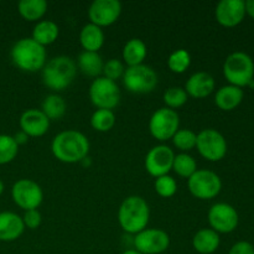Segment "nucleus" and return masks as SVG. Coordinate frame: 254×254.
<instances>
[{
  "label": "nucleus",
  "instance_id": "nucleus-1",
  "mask_svg": "<svg viewBox=\"0 0 254 254\" xmlns=\"http://www.w3.org/2000/svg\"><path fill=\"white\" fill-rule=\"evenodd\" d=\"M51 151L55 158L64 164L81 163L89 153V141L78 130H64L57 134L51 143Z\"/></svg>",
  "mask_w": 254,
  "mask_h": 254
},
{
  "label": "nucleus",
  "instance_id": "nucleus-2",
  "mask_svg": "<svg viewBox=\"0 0 254 254\" xmlns=\"http://www.w3.org/2000/svg\"><path fill=\"white\" fill-rule=\"evenodd\" d=\"M150 218L148 202L140 196H129L121 203L118 210V222L123 231L131 235L145 230Z\"/></svg>",
  "mask_w": 254,
  "mask_h": 254
},
{
  "label": "nucleus",
  "instance_id": "nucleus-3",
  "mask_svg": "<svg viewBox=\"0 0 254 254\" xmlns=\"http://www.w3.org/2000/svg\"><path fill=\"white\" fill-rule=\"evenodd\" d=\"M77 74V64L71 57L56 56L42 68V82L49 89L60 92L71 86Z\"/></svg>",
  "mask_w": 254,
  "mask_h": 254
},
{
  "label": "nucleus",
  "instance_id": "nucleus-4",
  "mask_svg": "<svg viewBox=\"0 0 254 254\" xmlns=\"http://www.w3.org/2000/svg\"><path fill=\"white\" fill-rule=\"evenodd\" d=\"M11 61L25 72H37L46 64V50L31 37H24L14 44L10 51Z\"/></svg>",
  "mask_w": 254,
  "mask_h": 254
},
{
  "label": "nucleus",
  "instance_id": "nucleus-5",
  "mask_svg": "<svg viewBox=\"0 0 254 254\" xmlns=\"http://www.w3.org/2000/svg\"><path fill=\"white\" fill-rule=\"evenodd\" d=\"M223 76L236 87L250 86L254 78V62L246 52H233L223 64Z\"/></svg>",
  "mask_w": 254,
  "mask_h": 254
},
{
  "label": "nucleus",
  "instance_id": "nucleus-6",
  "mask_svg": "<svg viewBox=\"0 0 254 254\" xmlns=\"http://www.w3.org/2000/svg\"><path fill=\"white\" fill-rule=\"evenodd\" d=\"M123 83L131 93H150L158 86V74L153 67L141 64L126 69L123 74Z\"/></svg>",
  "mask_w": 254,
  "mask_h": 254
},
{
  "label": "nucleus",
  "instance_id": "nucleus-7",
  "mask_svg": "<svg viewBox=\"0 0 254 254\" xmlns=\"http://www.w3.org/2000/svg\"><path fill=\"white\" fill-rule=\"evenodd\" d=\"M188 188L193 197L198 200H212L222 190V181L213 171L197 169L196 173L188 179Z\"/></svg>",
  "mask_w": 254,
  "mask_h": 254
},
{
  "label": "nucleus",
  "instance_id": "nucleus-8",
  "mask_svg": "<svg viewBox=\"0 0 254 254\" xmlns=\"http://www.w3.org/2000/svg\"><path fill=\"white\" fill-rule=\"evenodd\" d=\"M89 98L93 106L98 109L112 111L121 102V89L116 82L99 76L89 87Z\"/></svg>",
  "mask_w": 254,
  "mask_h": 254
},
{
  "label": "nucleus",
  "instance_id": "nucleus-9",
  "mask_svg": "<svg viewBox=\"0 0 254 254\" xmlns=\"http://www.w3.org/2000/svg\"><path fill=\"white\" fill-rule=\"evenodd\" d=\"M196 148L203 159L216 163L222 160L227 154V141L216 129H203L197 134Z\"/></svg>",
  "mask_w": 254,
  "mask_h": 254
},
{
  "label": "nucleus",
  "instance_id": "nucleus-10",
  "mask_svg": "<svg viewBox=\"0 0 254 254\" xmlns=\"http://www.w3.org/2000/svg\"><path fill=\"white\" fill-rule=\"evenodd\" d=\"M180 126V117L176 111L170 108L158 109L153 113L149 121V130L153 138L159 141L170 140Z\"/></svg>",
  "mask_w": 254,
  "mask_h": 254
},
{
  "label": "nucleus",
  "instance_id": "nucleus-11",
  "mask_svg": "<svg viewBox=\"0 0 254 254\" xmlns=\"http://www.w3.org/2000/svg\"><path fill=\"white\" fill-rule=\"evenodd\" d=\"M11 197L15 205L25 211L37 210L44 200L41 186L30 179H20L12 185Z\"/></svg>",
  "mask_w": 254,
  "mask_h": 254
},
{
  "label": "nucleus",
  "instance_id": "nucleus-12",
  "mask_svg": "<svg viewBox=\"0 0 254 254\" xmlns=\"http://www.w3.org/2000/svg\"><path fill=\"white\" fill-rule=\"evenodd\" d=\"M170 237L159 228H145L134 237V250L143 254H161L168 251Z\"/></svg>",
  "mask_w": 254,
  "mask_h": 254
},
{
  "label": "nucleus",
  "instance_id": "nucleus-13",
  "mask_svg": "<svg viewBox=\"0 0 254 254\" xmlns=\"http://www.w3.org/2000/svg\"><path fill=\"white\" fill-rule=\"evenodd\" d=\"M240 216L236 208L230 203H215L208 211V223L211 230L220 233H231L237 228Z\"/></svg>",
  "mask_w": 254,
  "mask_h": 254
},
{
  "label": "nucleus",
  "instance_id": "nucleus-14",
  "mask_svg": "<svg viewBox=\"0 0 254 254\" xmlns=\"http://www.w3.org/2000/svg\"><path fill=\"white\" fill-rule=\"evenodd\" d=\"M175 153L168 145H156L148 151L145 156V169L154 178L169 175L173 170Z\"/></svg>",
  "mask_w": 254,
  "mask_h": 254
},
{
  "label": "nucleus",
  "instance_id": "nucleus-15",
  "mask_svg": "<svg viewBox=\"0 0 254 254\" xmlns=\"http://www.w3.org/2000/svg\"><path fill=\"white\" fill-rule=\"evenodd\" d=\"M122 14V4L118 0H94L88 10L91 24L99 27L109 26L119 19Z\"/></svg>",
  "mask_w": 254,
  "mask_h": 254
},
{
  "label": "nucleus",
  "instance_id": "nucleus-16",
  "mask_svg": "<svg viewBox=\"0 0 254 254\" xmlns=\"http://www.w3.org/2000/svg\"><path fill=\"white\" fill-rule=\"evenodd\" d=\"M216 20L225 27H235L246 16V5L243 0H222L215 10Z\"/></svg>",
  "mask_w": 254,
  "mask_h": 254
},
{
  "label": "nucleus",
  "instance_id": "nucleus-17",
  "mask_svg": "<svg viewBox=\"0 0 254 254\" xmlns=\"http://www.w3.org/2000/svg\"><path fill=\"white\" fill-rule=\"evenodd\" d=\"M20 128L27 136L39 138L45 135L50 128V119L41 109H27L20 117Z\"/></svg>",
  "mask_w": 254,
  "mask_h": 254
},
{
  "label": "nucleus",
  "instance_id": "nucleus-18",
  "mask_svg": "<svg viewBox=\"0 0 254 254\" xmlns=\"http://www.w3.org/2000/svg\"><path fill=\"white\" fill-rule=\"evenodd\" d=\"M215 78L207 72H196L191 74L185 83V91L189 97L202 99L215 91Z\"/></svg>",
  "mask_w": 254,
  "mask_h": 254
},
{
  "label": "nucleus",
  "instance_id": "nucleus-19",
  "mask_svg": "<svg viewBox=\"0 0 254 254\" xmlns=\"http://www.w3.org/2000/svg\"><path fill=\"white\" fill-rule=\"evenodd\" d=\"M25 231L22 217L10 211L0 212V241L12 242L21 237Z\"/></svg>",
  "mask_w": 254,
  "mask_h": 254
},
{
  "label": "nucleus",
  "instance_id": "nucleus-20",
  "mask_svg": "<svg viewBox=\"0 0 254 254\" xmlns=\"http://www.w3.org/2000/svg\"><path fill=\"white\" fill-rule=\"evenodd\" d=\"M243 97H245V93H243L242 88L228 84V86L221 87L216 92L215 103L222 111L230 112L237 108L242 103Z\"/></svg>",
  "mask_w": 254,
  "mask_h": 254
},
{
  "label": "nucleus",
  "instance_id": "nucleus-21",
  "mask_svg": "<svg viewBox=\"0 0 254 254\" xmlns=\"http://www.w3.org/2000/svg\"><path fill=\"white\" fill-rule=\"evenodd\" d=\"M220 235L211 228H202L192 238L193 250L200 254H212L218 250Z\"/></svg>",
  "mask_w": 254,
  "mask_h": 254
},
{
  "label": "nucleus",
  "instance_id": "nucleus-22",
  "mask_svg": "<svg viewBox=\"0 0 254 254\" xmlns=\"http://www.w3.org/2000/svg\"><path fill=\"white\" fill-rule=\"evenodd\" d=\"M79 42L84 51L98 52L104 44V32L102 27L94 24H87L82 27L79 34Z\"/></svg>",
  "mask_w": 254,
  "mask_h": 254
},
{
  "label": "nucleus",
  "instance_id": "nucleus-23",
  "mask_svg": "<svg viewBox=\"0 0 254 254\" xmlns=\"http://www.w3.org/2000/svg\"><path fill=\"white\" fill-rule=\"evenodd\" d=\"M148 55V49L143 40L130 39L123 47V61L128 64V67L141 64Z\"/></svg>",
  "mask_w": 254,
  "mask_h": 254
},
{
  "label": "nucleus",
  "instance_id": "nucleus-24",
  "mask_svg": "<svg viewBox=\"0 0 254 254\" xmlns=\"http://www.w3.org/2000/svg\"><path fill=\"white\" fill-rule=\"evenodd\" d=\"M59 35L60 29L56 22L51 21V20H41L35 25L31 39L45 47L47 45L54 44Z\"/></svg>",
  "mask_w": 254,
  "mask_h": 254
},
{
  "label": "nucleus",
  "instance_id": "nucleus-25",
  "mask_svg": "<svg viewBox=\"0 0 254 254\" xmlns=\"http://www.w3.org/2000/svg\"><path fill=\"white\" fill-rule=\"evenodd\" d=\"M78 68L81 69L82 73L89 77H99V74L103 72V60L98 52H89L83 51L78 56L77 60Z\"/></svg>",
  "mask_w": 254,
  "mask_h": 254
},
{
  "label": "nucleus",
  "instance_id": "nucleus-26",
  "mask_svg": "<svg viewBox=\"0 0 254 254\" xmlns=\"http://www.w3.org/2000/svg\"><path fill=\"white\" fill-rule=\"evenodd\" d=\"M17 11L26 21H37L46 14L47 2L45 0H21L17 4Z\"/></svg>",
  "mask_w": 254,
  "mask_h": 254
},
{
  "label": "nucleus",
  "instance_id": "nucleus-27",
  "mask_svg": "<svg viewBox=\"0 0 254 254\" xmlns=\"http://www.w3.org/2000/svg\"><path fill=\"white\" fill-rule=\"evenodd\" d=\"M67 104L64 99L59 94H49L42 102L41 111L51 121H59L64 116Z\"/></svg>",
  "mask_w": 254,
  "mask_h": 254
},
{
  "label": "nucleus",
  "instance_id": "nucleus-28",
  "mask_svg": "<svg viewBox=\"0 0 254 254\" xmlns=\"http://www.w3.org/2000/svg\"><path fill=\"white\" fill-rule=\"evenodd\" d=\"M173 170L180 178L189 179L196 173V170H197V164H196V160L193 159V156H191L190 154L181 153L175 155V158H174Z\"/></svg>",
  "mask_w": 254,
  "mask_h": 254
},
{
  "label": "nucleus",
  "instance_id": "nucleus-29",
  "mask_svg": "<svg viewBox=\"0 0 254 254\" xmlns=\"http://www.w3.org/2000/svg\"><path fill=\"white\" fill-rule=\"evenodd\" d=\"M116 124V114L108 109H97L91 117V126L94 130L106 133Z\"/></svg>",
  "mask_w": 254,
  "mask_h": 254
},
{
  "label": "nucleus",
  "instance_id": "nucleus-30",
  "mask_svg": "<svg viewBox=\"0 0 254 254\" xmlns=\"http://www.w3.org/2000/svg\"><path fill=\"white\" fill-rule=\"evenodd\" d=\"M19 145L14 140V136L0 134V165L9 164L16 158Z\"/></svg>",
  "mask_w": 254,
  "mask_h": 254
},
{
  "label": "nucleus",
  "instance_id": "nucleus-31",
  "mask_svg": "<svg viewBox=\"0 0 254 254\" xmlns=\"http://www.w3.org/2000/svg\"><path fill=\"white\" fill-rule=\"evenodd\" d=\"M191 64V56L186 50L179 49L169 56L168 67L174 73H184Z\"/></svg>",
  "mask_w": 254,
  "mask_h": 254
},
{
  "label": "nucleus",
  "instance_id": "nucleus-32",
  "mask_svg": "<svg viewBox=\"0 0 254 254\" xmlns=\"http://www.w3.org/2000/svg\"><path fill=\"white\" fill-rule=\"evenodd\" d=\"M173 144L179 149V150L190 151L196 148V140H197V134L190 129H179L175 135L171 138Z\"/></svg>",
  "mask_w": 254,
  "mask_h": 254
},
{
  "label": "nucleus",
  "instance_id": "nucleus-33",
  "mask_svg": "<svg viewBox=\"0 0 254 254\" xmlns=\"http://www.w3.org/2000/svg\"><path fill=\"white\" fill-rule=\"evenodd\" d=\"M164 103L166 104V108H170L175 111L176 108H180L188 102L189 96L186 91L181 87H170L164 93Z\"/></svg>",
  "mask_w": 254,
  "mask_h": 254
},
{
  "label": "nucleus",
  "instance_id": "nucleus-34",
  "mask_svg": "<svg viewBox=\"0 0 254 254\" xmlns=\"http://www.w3.org/2000/svg\"><path fill=\"white\" fill-rule=\"evenodd\" d=\"M154 188H155L156 193L160 197L169 198L173 197L176 193V191H178V184H176V180L173 176L164 175L160 176V178H156Z\"/></svg>",
  "mask_w": 254,
  "mask_h": 254
},
{
  "label": "nucleus",
  "instance_id": "nucleus-35",
  "mask_svg": "<svg viewBox=\"0 0 254 254\" xmlns=\"http://www.w3.org/2000/svg\"><path fill=\"white\" fill-rule=\"evenodd\" d=\"M126 72V67L121 60L111 59L107 61L103 66V77L111 79V81L116 82L117 79L123 78V74Z\"/></svg>",
  "mask_w": 254,
  "mask_h": 254
},
{
  "label": "nucleus",
  "instance_id": "nucleus-36",
  "mask_svg": "<svg viewBox=\"0 0 254 254\" xmlns=\"http://www.w3.org/2000/svg\"><path fill=\"white\" fill-rule=\"evenodd\" d=\"M22 222H24L25 228H30V230H36L40 227L42 222L41 213L39 210H29L25 211V215L22 217Z\"/></svg>",
  "mask_w": 254,
  "mask_h": 254
},
{
  "label": "nucleus",
  "instance_id": "nucleus-37",
  "mask_svg": "<svg viewBox=\"0 0 254 254\" xmlns=\"http://www.w3.org/2000/svg\"><path fill=\"white\" fill-rule=\"evenodd\" d=\"M228 254H254V247L250 242L241 241L232 246Z\"/></svg>",
  "mask_w": 254,
  "mask_h": 254
},
{
  "label": "nucleus",
  "instance_id": "nucleus-38",
  "mask_svg": "<svg viewBox=\"0 0 254 254\" xmlns=\"http://www.w3.org/2000/svg\"><path fill=\"white\" fill-rule=\"evenodd\" d=\"M14 140L16 141L17 145H22V144L27 143V140H29V136H27V134H25L24 131L20 130L14 135Z\"/></svg>",
  "mask_w": 254,
  "mask_h": 254
},
{
  "label": "nucleus",
  "instance_id": "nucleus-39",
  "mask_svg": "<svg viewBox=\"0 0 254 254\" xmlns=\"http://www.w3.org/2000/svg\"><path fill=\"white\" fill-rule=\"evenodd\" d=\"M245 5L246 14L250 15V16L254 20V0H247V1H245Z\"/></svg>",
  "mask_w": 254,
  "mask_h": 254
},
{
  "label": "nucleus",
  "instance_id": "nucleus-40",
  "mask_svg": "<svg viewBox=\"0 0 254 254\" xmlns=\"http://www.w3.org/2000/svg\"><path fill=\"white\" fill-rule=\"evenodd\" d=\"M122 254H143V253L138 252L136 250H127V251H124V252Z\"/></svg>",
  "mask_w": 254,
  "mask_h": 254
},
{
  "label": "nucleus",
  "instance_id": "nucleus-41",
  "mask_svg": "<svg viewBox=\"0 0 254 254\" xmlns=\"http://www.w3.org/2000/svg\"><path fill=\"white\" fill-rule=\"evenodd\" d=\"M2 192H4V183L0 180V196L2 195Z\"/></svg>",
  "mask_w": 254,
  "mask_h": 254
}]
</instances>
